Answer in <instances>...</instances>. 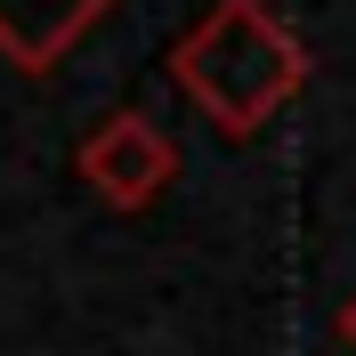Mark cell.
<instances>
[{"label": "cell", "instance_id": "6da1fadb", "mask_svg": "<svg viewBox=\"0 0 356 356\" xmlns=\"http://www.w3.org/2000/svg\"><path fill=\"white\" fill-rule=\"evenodd\" d=\"M170 81L195 97L227 138L267 130L308 81V49L267 0H219L211 17L170 49Z\"/></svg>", "mask_w": 356, "mask_h": 356}, {"label": "cell", "instance_id": "7a4b0ae2", "mask_svg": "<svg viewBox=\"0 0 356 356\" xmlns=\"http://www.w3.org/2000/svg\"><path fill=\"white\" fill-rule=\"evenodd\" d=\"M170 178H178V146H170V130L154 113H138V106L106 113L81 138V186L97 202H113V211H146Z\"/></svg>", "mask_w": 356, "mask_h": 356}, {"label": "cell", "instance_id": "3957f363", "mask_svg": "<svg viewBox=\"0 0 356 356\" xmlns=\"http://www.w3.org/2000/svg\"><path fill=\"white\" fill-rule=\"evenodd\" d=\"M113 0H0V57L24 73H49L57 57L81 49V33Z\"/></svg>", "mask_w": 356, "mask_h": 356}, {"label": "cell", "instance_id": "277c9868", "mask_svg": "<svg viewBox=\"0 0 356 356\" xmlns=\"http://www.w3.org/2000/svg\"><path fill=\"white\" fill-rule=\"evenodd\" d=\"M340 340H348V348H356V300H348V308H340Z\"/></svg>", "mask_w": 356, "mask_h": 356}]
</instances>
